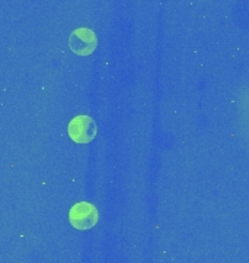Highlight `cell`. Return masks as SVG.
I'll list each match as a JSON object with an SVG mask.
<instances>
[{
    "label": "cell",
    "instance_id": "6da1fadb",
    "mask_svg": "<svg viewBox=\"0 0 249 263\" xmlns=\"http://www.w3.org/2000/svg\"><path fill=\"white\" fill-rule=\"evenodd\" d=\"M69 221L76 230H91L99 221V212L89 202H77L69 211Z\"/></svg>",
    "mask_w": 249,
    "mask_h": 263
},
{
    "label": "cell",
    "instance_id": "3957f363",
    "mask_svg": "<svg viewBox=\"0 0 249 263\" xmlns=\"http://www.w3.org/2000/svg\"><path fill=\"white\" fill-rule=\"evenodd\" d=\"M69 47L77 56H89L98 47V38L92 29L77 28L69 37Z\"/></svg>",
    "mask_w": 249,
    "mask_h": 263
},
{
    "label": "cell",
    "instance_id": "7a4b0ae2",
    "mask_svg": "<svg viewBox=\"0 0 249 263\" xmlns=\"http://www.w3.org/2000/svg\"><path fill=\"white\" fill-rule=\"evenodd\" d=\"M96 123L91 116L86 114H79L73 117L69 126H67V133L70 139L76 143H89L95 139L96 136Z\"/></svg>",
    "mask_w": 249,
    "mask_h": 263
}]
</instances>
